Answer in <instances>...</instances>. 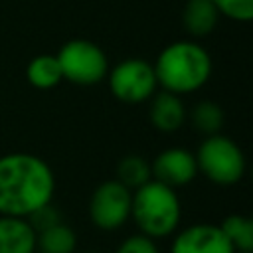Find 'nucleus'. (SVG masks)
I'll list each match as a JSON object with an SVG mask.
<instances>
[{"instance_id":"12","label":"nucleus","mask_w":253,"mask_h":253,"mask_svg":"<svg viewBox=\"0 0 253 253\" xmlns=\"http://www.w3.org/2000/svg\"><path fill=\"white\" fill-rule=\"evenodd\" d=\"M219 22L213 0H188L182 10V26L192 38L210 36Z\"/></svg>"},{"instance_id":"3","label":"nucleus","mask_w":253,"mask_h":253,"mask_svg":"<svg viewBox=\"0 0 253 253\" xmlns=\"http://www.w3.org/2000/svg\"><path fill=\"white\" fill-rule=\"evenodd\" d=\"M182 217L180 198L174 188L148 180L140 188L132 190L130 219L138 227V233L150 239H164L176 233Z\"/></svg>"},{"instance_id":"14","label":"nucleus","mask_w":253,"mask_h":253,"mask_svg":"<svg viewBox=\"0 0 253 253\" xmlns=\"http://www.w3.org/2000/svg\"><path fill=\"white\" fill-rule=\"evenodd\" d=\"M75 247L77 235L63 221L36 233V251L40 253H73Z\"/></svg>"},{"instance_id":"11","label":"nucleus","mask_w":253,"mask_h":253,"mask_svg":"<svg viewBox=\"0 0 253 253\" xmlns=\"http://www.w3.org/2000/svg\"><path fill=\"white\" fill-rule=\"evenodd\" d=\"M0 253H36V231L26 217L0 215Z\"/></svg>"},{"instance_id":"10","label":"nucleus","mask_w":253,"mask_h":253,"mask_svg":"<svg viewBox=\"0 0 253 253\" xmlns=\"http://www.w3.org/2000/svg\"><path fill=\"white\" fill-rule=\"evenodd\" d=\"M148 119L150 125L160 132H176L186 123V107L180 99V95H174L170 91H156L150 99Z\"/></svg>"},{"instance_id":"2","label":"nucleus","mask_w":253,"mask_h":253,"mask_svg":"<svg viewBox=\"0 0 253 253\" xmlns=\"http://www.w3.org/2000/svg\"><path fill=\"white\" fill-rule=\"evenodd\" d=\"M154 73L164 91L186 95L202 89L211 75V55L194 40H178L168 43L156 57Z\"/></svg>"},{"instance_id":"4","label":"nucleus","mask_w":253,"mask_h":253,"mask_svg":"<svg viewBox=\"0 0 253 253\" xmlns=\"http://www.w3.org/2000/svg\"><path fill=\"white\" fill-rule=\"evenodd\" d=\"M198 172L217 186H233L245 174V154L235 140L217 132L206 136L196 152Z\"/></svg>"},{"instance_id":"8","label":"nucleus","mask_w":253,"mask_h":253,"mask_svg":"<svg viewBox=\"0 0 253 253\" xmlns=\"http://www.w3.org/2000/svg\"><path fill=\"white\" fill-rule=\"evenodd\" d=\"M152 180H158L170 188H182L198 176L196 154L182 146L164 148L150 162Z\"/></svg>"},{"instance_id":"1","label":"nucleus","mask_w":253,"mask_h":253,"mask_svg":"<svg viewBox=\"0 0 253 253\" xmlns=\"http://www.w3.org/2000/svg\"><path fill=\"white\" fill-rule=\"evenodd\" d=\"M55 176L49 164L30 152L0 156V215L28 217L51 202Z\"/></svg>"},{"instance_id":"20","label":"nucleus","mask_w":253,"mask_h":253,"mask_svg":"<svg viewBox=\"0 0 253 253\" xmlns=\"http://www.w3.org/2000/svg\"><path fill=\"white\" fill-rule=\"evenodd\" d=\"M115 253H160V251H158V245L154 239H150L142 233H134V235H128L126 239H123Z\"/></svg>"},{"instance_id":"18","label":"nucleus","mask_w":253,"mask_h":253,"mask_svg":"<svg viewBox=\"0 0 253 253\" xmlns=\"http://www.w3.org/2000/svg\"><path fill=\"white\" fill-rule=\"evenodd\" d=\"M219 16H225L233 22H251L253 20V0H213Z\"/></svg>"},{"instance_id":"17","label":"nucleus","mask_w":253,"mask_h":253,"mask_svg":"<svg viewBox=\"0 0 253 253\" xmlns=\"http://www.w3.org/2000/svg\"><path fill=\"white\" fill-rule=\"evenodd\" d=\"M190 117H192L194 128L198 132L206 134V136L217 134L221 130V126H223V121H225L221 105H217L213 101H200V103H196Z\"/></svg>"},{"instance_id":"21","label":"nucleus","mask_w":253,"mask_h":253,"mask_svg":"<svg viewBox=\"0 0 253 253\" xmlns=\"http://www.w3.org/2000/svg\"><path fill=\"white\" fill-rule=\"evenodd\" d=\"M235 253H241V251H235Z\"/></svg>"},{"instance_id":"5","label":"nucleus","mask_w":253,"mask_h":253,"mask_svg":"<svg viewBox=\"0 0 253 253\" xmlns=\"http://www.w3.org/2000/svg\"><path fill=\"white\" fill-rule=\"evenodd\" d=\"M55 57L59 61L63 79L81 87L101 83L103 79H107V73L111 69L103 47L85 38L65 42Z\"/></svg>"},{"instance_id":"13","label":"nucleus","mask_w":253,"mask_h":253,"mask_svg":"<svg viewBox=\"0 0 253 253\" xmlns=\"http://www.w3.org/2000/svg\"><path fill=\"white\" fill-rule=\"evenodd\" d=\"M26 79L32 87L42 89V91L57 87L63 81L57 57L51 53H42V55L32 57L26 65Z\"/></svg>"},{"instance_id":"6","label":"nucleus","mask_w":253,"mask_h":253,"mask_svg":"<svg viewBox=\"0 0 253 253\" xmlns=\"http://www.w3.org/2000/svg\"><path fill=\"white\" fill-rule=\"evenodd\" d=\"M107 81L115 99L128 105L148 101L158 87L154 65L140 57H126L119 61L113 69H109Z\"/></svg>"},{"instance_id":"16","label":"nucleus","mask_w":253,"mask_h":253,"mask_svg":"<svg viewBox=\"0 0 253 253\" xmlns=\"http://www.w3.org/2000/svg\"><path fill=\"white\" fill-rule=\"evenodd\" d=\"M219 227L231 243L233 251L253 253V221L247 215L231 213L219 223Z\"/></svg>"},{"instance_id":"19","label":"nucleus","mask_w":253,"mask_h":253,"mask_svg":"<svg viewBox=\"0 0 253 253\" xmlns=\"http://www.w3.org/2000/svg\"><path fill=\"white\" fill-rule=\"evenodd\" d=\"M26 219L30 221V225L34 227L36 233H40V231H43V229H47V227H51V225L63 221L59 210H57L51 202L45 204V206H42V208H38V210H36L34 213H30Z\"/></svg>"},{"instance_id":"15","label":"nucleus","mask_w":253,"mask_h":253,"mask_svg":"<svg viewBox=\"0 0 253 253\" xmlns=\"http://www.w3.org/2000/svg\"><path fill=\"white\" fill-rule=\"evenodd\" d=\"M123 186H126L130 192L152 180L150 162L140 154H126L117 164V178Z\"/></svg>"},{"instance_id":"7","label":"nucleus","mask_w":253,"mask_h":253,"mask_svg":"<svg viewBox=\"0 0 253 253\" xmlns=\"http://www.w3.org/2000/svg\"><path fill=\"white\" fill-rule=\"evenodd\" d=\"M132 192L119 180L101 182L89 198V219L101 231H117L130 219Z\"/></svg>"},{"instance_id":"9","label":"nucleus","mask_w":253,"mask_h":253,"mask_svg":"<svg viewBox=\"0 0 253 253\" xmlns=\"http://www.w3.org/2000/svg\"><path fill=\"white\" fill-rule=\"evenodd\" d=\"M170 253H235L219 225L192 223L180 229L172 243Z\"/></svg>"}]
</instances>
